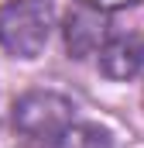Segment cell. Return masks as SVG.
Wrapping results in <instances>:
<instances>
[{"instance_id":"cell-1","label":"cell","mask_w":144,"mask_h":148,"mask_svg":"<svg viewBox=\"0 0 144 148\" xmlns=\"http://www.w3.org/2000/svg\"><path fill=\"white\" fill-rule=\"evenodd\" d=\"M72 103L58 93H24L14 103V134L24 148H58L72 127Z\"/></svg>"},{"instance_id":"cell-2","label":"cell","mask_w":144,"mask_h":148,"mask_svg":"<svg viewBox=\"0 0 144 148\" xmlns=\"http://www.w3.org/2000/svg\"><path fill=\"white\" fill-rule=\"evenodd\" d=\"M52 35L48 0H10L0 7V48L17 59H35Z\"/></svg>"},{"instance_id":"cell-3","label":"cell","mask_w":144,"mask_h":148,"mask_svg":"<svg viewBox=\"0 0 144 148\" xmlns=\"http://www.w3.org/2000/svg\"><path fill=\"white\" fill-rule=\"evenodd\" d=\"M107 31H110V24H107V17H103V10L82 3V7L69 10V17H65V48L75 59H86L93 52H103Z\"/></svg>"},{"instance_id":"cell-4","label":"cell","mask_w":144,"mask_h":148,"mask_svg":"<svg viewBox=\"0 0 144 148\" xmlns=\"http://www.w3.org/2000/svg\"><path fill=\"white\" fill-rule=\"evenodd\" d=\"M100 69L110 79H130L144 69V38L127 35V38H113L103 45L100 52Z\"/></svg>"},{"instance_id":"cell-5","label":"cell","mask_w":144,"mask_h":148,"mask_svg":"<svg viewBox=\"0 0 144 148\" xmlns=\"http://www.w3.org/2000/svg\"><path fill=\"white\" fill-rule=\"evenodd\" d=\"M58 148H113V141H110V134L103 127L79 124V127H69V134L62 138Z\"/></svg>"},{"instance_id":"cell-6","label":"cell","mask_w":144,"mask_h":148,"mask_svg":"<svg viewBox=\"0 0 144 148\" xmlns=\"http://www.w3.org/2000/svg\"><path fill=\"white\" fill-rule=\"evenodd\" d=\"M89 7H100V10H117V7H127V3H141V0H82Z\"/></svg>"}]
</instances>
